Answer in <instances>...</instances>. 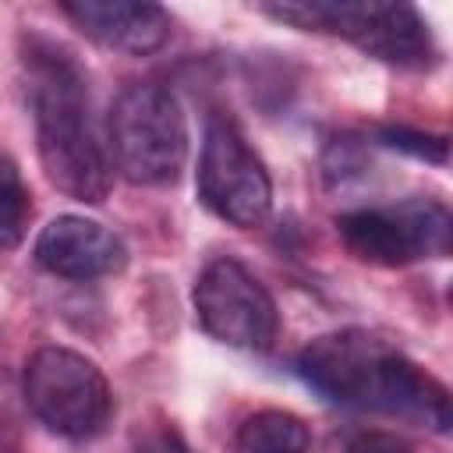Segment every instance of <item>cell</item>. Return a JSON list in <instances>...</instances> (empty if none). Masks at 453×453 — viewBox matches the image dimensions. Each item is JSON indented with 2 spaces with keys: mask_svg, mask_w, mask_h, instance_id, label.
Instances as JSON below:
<instances>
[{
  "mask_svg": "<svg viewBox=\"0 0 453 453\" xmlns=\"http://www.w3.org/2000/svg\"><path fill=\"white\" fill-rule=\"evenodd\" d=\"M25 88L35 120V149L46 180L74 202L99 205L110 195V159L92 124L88 74L78 57L39 32L21 39Z\"/></svg>",
  "mask_w": 453,
  "mask_h": 453,
  "instance_id": "1",
  "label": "cell"
},
{
  "mask_svg": "<svg viewBox=\"0 0 453 453\" xmlns=\"http://www.w3.org/2000/svg\"><path fill=\"white\" fill-rule=\"evenodd\" d=\"M297 375L336 407L382 411L449 432V389L379 333L336 329L315 336L297 354Z\"/></svg>",
  "mask_w": 453,
  "mask_h": 453,
  "instance_id": "2",
  "label": "cell"
},
{
  "mask_svg": "<svg viewBox=\"0 0 453 453\" xmlns=\"http://www.w3.org/2000/svg\"><path fill=\"white\" fill-rule=\"evenodd\" d=\"M262 14L294 25L301 32H329L347 42H354L361 53L407 67V71H428L439 60L435 35L428 21L411 4H347V0H290V4H262Z\"/></svg>",
  "mask_w": 453,
  "mask_h": 453,
  "instance_id": "3",
  "label": "cell"
},
{
  "mask_svg": "<svg viewBox=\"0 0 453 453\" xmlns=\"http://www.w3.org/2000/svg\"><path fill=\"white\" fill-rule=\"evenodd\" d=\"M106 131L113 163L124 180L156 188L180 177L188 159V120L166 85H127L110 106Z\"/></svg>",
  "mask_w": 453,
  "mask_h": 453,
  "instance_id": "4",
  "label": "cell"
},
{
  "mask_svg": "<svg viewBox=\"0 0 453 453\" xmlns=\"http://www.w3.org/2000/svg\"><path fill=\"white\" fill-rule=\"evenodd\" d=\"M28 411L60 439H96L113 418V389L106 375L78 350L39 347L21 375Z\"/></svg>",
  "mask_w": 453,
  "mask_h": 453,
  "instance_id": "5",
  "label": "cell"
},
{
  "mask_svg": "<svg viewBox=\"0 0 453 453\" xmlns=\"http://www.w3.org/2000/svg\"><path fill=\"white\" fill-rule=\"evenodd\" d=\"M336 234L361 262L396 269L421 258H446L453 241V216L439 198H403L396 205L340 212Z\"/></svg>",
  "mask_w": 453,
  "mask_h": 453,
  "instance_id": "6",
  "label": "cell"
},
{
  "mask_svg": "<svg viewBox=\"0 0 453 453\" xmlns=\"http://www.w3.org/2000/svg\"><path fill=\"white\" fill-rule=\"evenodd\" d=\"M198 198L212 216L241 230L262 226L273 212L269 170L226 113H216L205 124L198 156Z\"/></svg>",
  "mask_w": 453,
  "mask_h": 453,
  "instance_id": "7",
  "label": "cell"
},
{
  "mask_svg": "<svg viewBox=\"0 0 453 453\" xmlns=\"http://www.w3.org/2000/svg\"><path fill=\"white\" fill-rule=\"evenodd\" d=\"M198 326L226 347L269 350L280 329V311L265 283L237 258H212L195 280Z\"/></svg>",
  "mask_w": 453,
  "mask_h": 453,
  "instance_id": "8",
  "label": "cell"
},
{
  "mask_svg": "<svg viewBox=\"0 0 453 453\" xmlns=\"http://www.w3.org/2000/svg\"><path fill=\"white\" fill-rule=\"evenodd\" d=\"M32 255L50 276L60 280H99L127 265L124 241L110 226L74 212L50 219L39 230Z\"/></svg>",
  "mask_w": 453,
  "mask_h": 453,
  "instance_id": "9",
  "label": "cell"
},
{
  "mask_svg": "<svg viewBox=\"0 0 453 453\" xmlns=\"http://www.w3.org/2000/svg\"><path fill=\"white\" fill-rule=\"evenodd\" d=\"M64 18L96 46L149 57L170 39V14L159 4H131V0H64Z\"/></svg>",
  "mask_w": 453,
  "mask_h": 453,
  "instance_id": "10",
  "label": "cell"
},
{
  "mask_svg": "<svg viewBox=\"0 0 453 453\" xmlns=\"http://www.w3.org/2000/svg\"><path fill=\"white\" fill-rule=\"evenodd\" d=\"M237 453H308L311 432L308 425L290 411H255L241 421L234 435Z\"/></svg>",
  "mask_w": 453,
  "mask_h": 453,
  "instance_id": "11",
  "label": "cell"
},
{
  "mask_svg": "<svg viewBox=\"0 0 453 453\" xmlns=\"http://www.w3.org/2000/svg\"><path fill=\"white\" fill-rule=\"evenodd\" d=\"M28 216H32L28 184L18 170V163L7 152H0V255L14 251L25 241Z\"/></svg>",
  "mask_w": 453,
  "mask_h": 453,
  "instance_id": "12",
  "label": "cell"
},
{
  "mask_svg": "<svg viewBox=\"0 0 453 453\" xmlns=\"http://www.w3.org/2000/svg\"><path fill=\"white\" fill-rule=\"evenodd\" d=\"M375 138L386 149H396V152H407L414 159L439 163V166L449 156L446 134H432V131H418V127H403V124H382V127H375Z\"/></svg>",
  "mask_w": 453,
  "mask_h": 453,
  "instance_id": "13",
  "label": "cell"
},
{
  "mask_svg": "<svg viewBox=\"0 0 453 453\" xmlns=\"http://www.w3.org/2000/svg\"><path fill=\"white\" fill-rule=\"evenodd\" d=\"M322 173L329 184H347L350 177L365 173V149L350 134H336L322 152Z\"/></svg>",
  "mask_w": 453,
  "mask_h": 453,
  "instance_id": "14",
  "label": "cell"
},
{
  "mask_svg": "<svg viewBox=\"0 0 453 453\" xmlns=\"http://www.w3.org/2000/svg\"><path fill=\"white\" fill-rule=\"evenodd\" d=\"M340 453H414V446L396 435V432H382V428H365V432H354Z\"/></svg>",
  "mask_w": 453,
  "mask_h": 453,
  "instance_id": "15",
  "label": "cell"
},
{
  "mask_svg": "<svg viewBox=\"0 0 453 453\" xmlns=\"http://www.w3.org/2000/svg\"><path fill=\"white\" fill-rule=\"evenodd\" d=\"M134 453H191V446L173 428H152L134 442Z\"/></svg>",
  "mask_w": 453,
  "mask_h": 453,
  "instance_id": "16",
  "label": "cell"
}]
</instances>
